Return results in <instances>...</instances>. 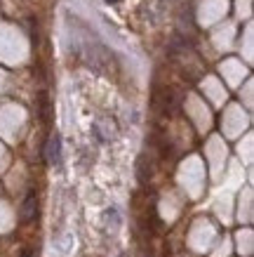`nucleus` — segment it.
<instances>
[{"label": "nucleus", "mask_w": 254, "mask_h": 257, "mask_svg": "<svg viewBox=\"0 0 254 257\" xmlns=\"http://www.w3.org/2000/svg\"><path fill=\"white\" fill-rule=\"evenodd\" d=\"M59 156H62V140H59V135H52L45 147V161L50 165H54L59 163Z\"/></svg>", "instance_id": "2"}, {"label": "nucleus", "mask_w": 254, "mask_h": 257, "mask_svg": "<svg viewBox=\"0 0 254 257\" xmlns=\"http://www.w3.org/2000/svg\"><path fill=\"white\" fill-rule=\"evenodd\" d=\"M22 257H33V252H31V250H24Z\"/></svg>", "instance_id": "4"}, {"label": "nucleus", "mask_w": 254, "mask_h": 257, "mask_svg": "<svg viewBox=\"0 0 254 257\" xmlns=\"http://www.w3.org/2000/svg\"><path fill=\"white\" fill-rule=\"evenodd\" d=\"M36 217H38V196L31 191V194H26V198H24V203H22L19 222H22V224H31Z\"/></svg>", "instance_id": "1"}, {"label": "nucleus", "mask_w": 254, "mask_h": 257, "mask_svg": "<svg viewBox=\"0 0 254 257\" xmlns=\"http://www.w3.org/2000/svg\"><path fill=\"white\" fill-rule=\"evenodd\" d=\"M38 111H40V120H43V123H50V99H47V92H40Z\"/></svg>", "instance_id": "3"}]
</instances>
